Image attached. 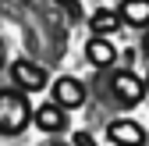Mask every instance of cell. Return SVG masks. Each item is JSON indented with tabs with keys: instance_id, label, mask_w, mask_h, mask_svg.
<instances>
[{
	"instance_id": "5bb4252c",
	"label": "cell",
	"mask_w": 149,
	"mask_h": 146,
	"mask_svg": "<svg viewBox=\"0 0 149 146\" xmlns=\"http://www.w3.org/2000/svg\"><path fill=\"white\" fill-rule=\"evenodd\" d=\"M146 86H149V79H146Z\"/></svg>"
},
{
	"instance_id": "277c9868",
	"label": "cell",
	"mask_w": 149,
	"mask_h": 146,
	"mask_svg": "<svg viewBox=\"0 0 149 146\" xmlns=\"http://www.w3.org/2000/svg\"><path fill=\"white\" fill-rule=\"evenodd\" d=\"M11 79L18 82V89H43L46 86V71L36 61H14L11 64Z\"/></svg>"
},
{
	"instance_id": "7a4b0ae2",
	"label": "cell",
	"mask_w": 149,
	"mask_h": 146,
	"mask_svg": "<svg viewBox=\"0 0 149 146\" xmlns=\"http://www.w3.org/2000/svg\"><path fill=\"white\" fill-rule=\"evenodd\" d=\"M110 89H114V100L124 103V107H135L142 96H146V82L135 75V71H117L114 79H110Z\"/></svg>"
},
{
	"instance_id": "3957f363",
	"label": "cell",
	"mask_w": 149,
	"mask_h": 146,
	"mask_svg": "<svg viewBox=\"0 0 149 146\" xmlns=\"http://www.w3.org/2000/svg\"><path fill=\"white\" fill-rule=\"evenodd\" d=\"M107 135H110V142H114V146H142V142H146V128H142L139 121H132V118L110 121Z\"/></svg>"
},
{
	"instance_id": "52a82bcc",
	"label": "cell",
	"mask_w": 149,
	"mask_h": 146,
	"mask_svg": "<svg viewBox=\"0 0 149 146\" xmlns=\"http://www.w3.org/2000/svg\"><path fill=\"white\" fill-rule=\"evenodd\" d=\"M85 57H89V64H96V68H110V64H114V57H117V50L110 46V39L92 36L89 46H85Z\"/></svg>"
},
{
	"instance_id": "8992f818",
	"label": "cell",
	"mask_w": 149,
	"mask_h": 146,
	"mask_svg": "<svg viewBox=\"0 0 149 146\" xmlns=\"http://www.w3.org/2000/svg\"><path fill=\"white\" fill-rule=\"evenodd\" d=\"M36 125H39L43 132H64V125H68V118H64V107L53 100V103H43L39 111H36Z\"/></svg>"
},
{
	"instance_id": "6da1fadb",
	"label": "cell",
	"mask_w": 149,
	"mask_h": 146,
	"mask_svg": "<svg viewBox=\"0 0 149 146\" xmlns=\"http://www.w3.org/2000/svg\"><path fill=\"white\" fill-rule=\"evenodd\" d=\"M29 118H32L29 100L14 89H4L0 93V128H4V135H18L29 125Z\"/></svg>"
},
{
	"instance_id": "8fae6325",
	"label": "cell",
	"mask_w": 149,
	"mask_h": 146,
	"mask_svg": "<svg viewBox=\"0 0 149 146\" xmlns=\"http://www.w3.org/2000/svg\"><path fill=\"white\" fill-rule=\"evenodd\" d=\"M71 146H96V139H92L89 132H74V142Z\"/></svg>"
},
{
	"instance_id": "4fadbf2b",
	"label": "cell",
	"mask_w": 149,
	"mask_h": 146,
	"mask_svg": "<svg viewBox=\"0 0 149 146\" xmlns=\"http://www.w3.org/2000/svg\"><path fill=\"white\" fill-rule=\"evenodd\" d=\"M50 146H64V142H50Z\"/></svg>"
},
{
	"instance_id": "5b68a950",
	"label": "cell",
	"mask_w": 149,
	"mask_h": 146,
	"mask_svg": "<svg viewBox=\"0 0 149 146\" xmlns=\"http://www.w3.org/2000/svg\"><path fill=\"white\" fill-rule=\"evenodd\" d=\"M53 100H57L61 107H82V103H85V86H82L78 79L64 75V79L53 82Z\"/></svg>"
},
{
	"instance_id": "ba28073f",
	"label": "cell",
	"mask_w": 149,
	"mask_h": 146,
	"mask_svg": "<svg viewBox=\"0 0 149 146\" xmlns=\"http://www.w3.org/2000/svg\"><path fill=\"white\" fill-rule=\"evenodd\" d=\"M121 22H124V18L117 14V11H107V7H100L96 14H92V32H96V36H110V32H117L121 29Z\"/></svg>"
},
{
	"instance_id": "7c38bea8",
	"label": "cell",
	"mask_w": 149,
	"mask_h": 146,
	"mask_svg": "<svg viewBox=\"0 0 149 146\" xmlns=\"http://www.w3.org/2000/svg\"><path fill=\"white\" fill-rule=\"evenodd\" d=\"M142 46H146V53H149V32H146V43H142Z\"/></svg>"
},
{
	"instance_id": "9c48e42d",
	"label": "cell",
	"mask_w": 149,
	"mask_h": 146,
	"mask_svg": "<svg viewBox=\"0 0 149 146\" xmlns=\"http://www.w3.org/2000/svg\"><path fill=\"white\" fill-rule=\"evenodd\" d=\"M121 18L128 25H149V0H124Z\"/></svg>"
},
{
	"instance_id": "30bf717a",
	"label": "cell",
	"mask_w": 149,
	"mask_h": 146,
	"mask_svg": "<svg viewBox=\"0 0 149 146\" xmlns=\"http://www.w3.org/2000/svg\"><path fill=\"white\" fill-rule=\"evenodd\" d=\"M57 4L64 7V14H68V18H78V14H82V4H78V0H57Z\"/></svg>"
}]
</instances>
